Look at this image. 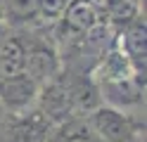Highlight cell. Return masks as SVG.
Here are the masks:
<instances>
[{
  "mask_svg": "<svg viewBox=\"0 0 147 142\" xmlns=\"http://www.w3.org/2000/svg\"><path fill=\"white\" fill-rule=\"evenodd\" d=\"M36 92L38 83L29 73H17L12 78L0 81V102H5L7 107H24L36 97Z\"/></svg>",
  "mask_w": 147,
  "mask_h": 142,
  "instance_id": "4",
  "label": "cell"
},
{
  "mask_svg": "<svg viewBox=\"0 0 147 142\" xmlns=\"http://www.w3.org/2000/svg\"><path fill=\"white\" fill-rule=\"evenodd\" d=\"M121 52L128 57V62L133 64L135 73L145 76V57H147V28L145 19L135 17L123 26L121 33Z\"/></svg>",
  "mask_w": 147,
  "mask_h": 142,
  "instance_id": "3",
  "label": "cell"
},
{
  "mask_svg": "<svg viewBox=\"0 0 147 142\" xmlns=\"http://www.w3.org/2000/svg\"><path fill=\"white\" fill-rule=\"evenodd\" d=\"M55 55L48 50H26V66L24 73H29L36 83L50 78L55 73Z\"/></svg>",
  "mask_w": 147,
  "mask_h": 142,
  "instance_id": "7",
  "label": "cell"
},
{
  "mask_svg": "<svg viewBox=\"0 0 147 142\" xmlns=\"http://www.w3.org/2000/svg\"><path fill=\"white\" fill-rule=\"evenodd\" d=\"M38 17V0H7V19L29 22Z\"/></svg>",
  "mask_w": 147,
  "mask_h": 142,
  "instance_id": "11",
  "label": "cell"
},
{
  "mask_svg": "<svg viewBox=\"0 0 147 142\" xmlns=\"http://www.w3.org/2000/svg\"><path fill=\"white\" fill-rule=\"evenodd\" d=\"M142 90H145V78L140 73L97 81V92L102 102H107V107H114V109L138 107L142 102Z\"/></svg>",
  "mask_w": 147,
  "mask_h": 142,
  "instance_id": "1",
  "label": "cell"
},
{
  "mask_svg": "<svg viewBox=\"0 0 147 142\" xmlns=\"http://www.w3.org/2000/svg\"><path fill=\"white\" fill-rule=\"evenodd\" d=\"M26 66V45L14 36H7L0 43V81L24 73Z\"/></svg>",
  "mask_w": 147,
  "mask_h": 142,
  "instance_id": "6",
  "label": "cell"
},
{
  "mask_svg": "<svg viewBox=\"0 0 147 142\" xmlns=\"http://www.w3.org/2000/svg\"><path fill=\"white\" fill-rule=\"evenodd\" d=\"M59 142H105V140L97 135L90 118H74L62 126Z\"/></svg>",
  "mask_w": 147,
  "mask_h": 142,
  "instance_id": "8",
  "label": "cell"
},
{
  "mask_svg": "<svg viewBox=\"0 0 147 142\" xmlns=\"http://www.w3.org/2000/svg\"><path fill=\"white\" fill-rule=\"evenodd\" d=\"M0 121H3V102H0Z\"/></svg>",
  "mask_w": 147,
  "mask_h": 142,
  "instance_id": "15",
  "label": "cell"
},
{
  "mask_svg": "<svg viewBox=\"0 0 147 142\" xmlns=\"http://www.w3.org/2000/svg\"><path fill=\"white\" fill-rule=\"evenodd\" d=\"M128 73H135L133 64L128 62V57L121 50H114L105 55V59L100 62V69H97V81H107V78H119V76H128Z\"/></svg>",
  "mask_w": 147,
  "mask_h": 142,
  "instance_id": "9",
  "label": "cell"
},
{
  "mask_svg": "<svg viewBox=\"0 0 147 142\" xmlns=\"http://www.w3.org/2000/svg\"><path fill=\"white\" fill-rule=\"evenodd\" d=\"M59 19H64L67 31H71V33H88L90 28H95L100 24V9L95 5H90L88 0H71Z\"/></svg>",
  "mask_w": 147,
  "mask_h": 142,
  "instance_id": "5",
  "label": "cell"
},
{
  "mask_svg": "<svg viewBox=\"0 0 147 142\" xmlns=\"http://www.w3.org/2000/svg\"><path fill=\"white\" fill-rule=\"evenodd\" d=\"M102 9L107 12V17L112 19L114 24L119 26H126L131 19L140 17L138 12H140V3L138 0H105Z\"/></svg>",
  "mask_w": 147,
  "mask_h": 142,
  "instance_id": "10",
  "label": "cell"
},
{
  "mask_svg": "<svg viewBox=\"0 0 147 142\" xmlns=\"http://www.w3.org/2000/svg\"><path fill=\"white\" fill-rule=\"evenodd\" d=\"M0 22H7V0H0Z\"/></svg>",
  "mask_w": 147,
  "mask_h": 142,
  "instance_id": "13",
  "label": "cell"
},
{
  "mask_svg": "<svg viewBox=\"0 0 147 142\" xmlns=\"http://www.w3.org/2000/svg\"><path fill=\"white\" fill-rule=\"evenodd\" d=\"M90 123L105 142H135V128L121 109L114 107H95L90 114Z\"/></svg>",
  "mask_w": 147,
  "mask_h": 142,
  "instance_id": "2",
  "label": "cell"
},
{
  "mask_svg": "<svg viewBox=\"0 0 147 142\" xmlns=\"http://www.w3.org/2000/svg\"><path fill=\"white\" fill-rule=\"evenodd\" d=\"M7 36H10V33H7V22H0V43H3Z\"/></svg>",
  "mask_w": 147,
  "mask_h": 142,
  "instance_id": "14",
  "label": "cell"
},
{
  "mask_svg": "<svg viewBox=\"0 0 147 142\" xmlns=\"http://www.w3.org/2000/svg\"><path fill=\"white\" fill-rule=\"evenodd\" d=\"M71 0H38V17L43 19H59Z\"/></svg>",
  "mask_w": 147,
  "mask_h": 142,
  "instance_id": "12",
  "label": "cell"
}]
</instances>
